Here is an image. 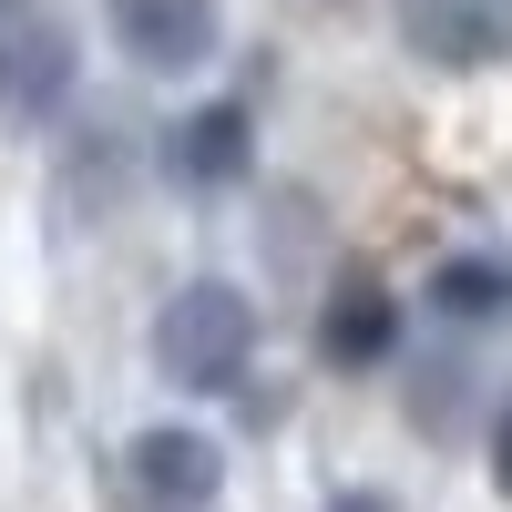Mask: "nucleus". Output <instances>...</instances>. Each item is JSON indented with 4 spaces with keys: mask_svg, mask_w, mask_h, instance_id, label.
<instances>
[{
    "mask_svg": "<svg viewBox=\"0 0 512 512\" xmlns=\"http://www.w3.org/2000/svg\"><path fill=\"white\" fill-rule=\"evenodd\" d=\"M246 359H256V297H246V287L185 277V287L154 308V369L175 379V390L216 400V390H236V379H246Z\"/></svg>",
    "mask_w": 512,
    "mask_h": 512,
    "instance_id": "nucleus-1",
    "label": "nucleus"
},
{
    "mask_svg": "<svg viewBox=\"0 0 512 512\" xmlns=\"http://www.w3.org/2000/svg\"><path fill=\"white\" fill-rule=\"evenodd\" d=\"M103 31H113V52L134 62L144 82H185V72L216 62L226 11H216V0H103Z\"/></svg>",
    "mask_w": 512,
    "mask_h": 512,
    "instance_id": "nucleus-2",
    "label": "nucleus"
},
{
    "mask_svg": "<svg viewBox=\"0 0 512 512\" xmlns=\"http://www.w3.org/2000/svg\"><path fill=\"white\" fill-rule=\"evenodd\" d=\"M82 82V41L72 21H41V11H11L0 21V123L31 134V123H52Z\"/></svg>",
    "mask_w": 512,
    "mask_h": 512,
    "instance_id": "nucleus-3",
    "label": "nucleus"
},
{
    "mask_svg": "<svg viewBox=\"0 0 512 512\" xmlns=\"http://www.w3.org/2000/svg\"><path fill=\"white\" fill-rule=\"evenodd\" d=\"M123 472H134V502H144V512H205V502L226 492V451H216V431L154 420V431H134Z\"/></svg>",
    "mask_w": 512,
    "mask_h": 512,
    "instance_id": "nucleus-4",
    "label": "nucleus"
},
{
    "mask_svg": "<svg viewBox=\"0 0 512 512\" xmlns=\"http://www.w3.org/2000/svg\"><path fill=\"white\" fill-rule=\"evenodd\" d=\"M400 41L431 72H482L512 62V0H400Z\"/></svg>",
    "mask_w": 512,
    "mask_h": 512,
    "instance_id": "nucleus-5",
    "label": "nucleus"
},
{
    "mask_svg": "<svg viewBox=\"0 0 512 512\" xmlns=\"http://www.w3.org/2000/svg\"><path fill=\"white\" fill-rule=\"evenodd\" d=\"M246 164H256V113L246 103H195L164 123V175L195 185V195H216V185H246Z\"/></svg>",
    "mask_w": 512,
    "mask_h": 512,
    "instance_id": "nucleus-6",
    "label": "nucleus"
},
{
    "mask_svg": "<svg viewBox=\"0 0 512 512\" xmlns=\"http://www.w3.org/2000/svg\"><path fill=\"white\" fill-rule=\"evenodd\" d=\"M390 349H400V297L379 277H338L328 308H318V359L328 369H379Z\"/></svg>",
    "mask_w": 512,
    "mask_h": 512,
    "instance_id": "nucleus-7",
    "label": "nucleus"
},
{
    "mask_svg": "<svg viewBox=\"0 0 512 512\" xmlns=\"http://www.w3.org/2000/svg\"><path fill=\"white\" fill-rule=\"evenodd\" d=\"M420 297H431L441 328H512V256L502 246H461V256L431 267Z\"/></svg>",
    "mask_w": 512,
    "mask_h": 512,
    "instance_id": "nucleus-8",
    "label": "nucleus"
},
{
    "mask_svg": "<svg viewBox=\"0 0 512 512\" xmlns=\"http://www.w3.org/2000/svg\"><path fill=\"white\" fill-rule=\"evenodd\" d=\"M461 379H472V369H461V359H441V369H431V390H410V420H420V431H451Z\"/></svg>",
    "mask_w": 512,
    "mask_h": 512,
    "instance_id": "nucleus-9",
    "label": "nucleus"
},
{
    "mask_svg": "<svg viewBox=\"0 0 512 512\" xmlns=\"http://www.w3.org/2000/svg\"><path fill=\"white\" fill-rule=\"evenodd\" d=\"M492 492H502V502H512V400H502V410H492Z\"/></svg>",
    "mask_w": 512,
    "mask_h": 512,
    "instance_id": "nucleus-10",
    "label": "nucleus"
},
{
    "mask_svg": "<svg viewBox=\"0 0 512 512\" xmlns=\"http://www.w3.org/2000/svg\"><path fill=\"white\" fill-rule=\"evenodd\" d=\"M328 512H400L390 492H328Z\"/></svg>",
    "mask_w": 512,
    "mask_h": 512,
    "instance_id": "nucleus-11",
    "label": "nucleus"
},
{
    "mask_svg": "<svg viewBox=\"0 0 512 512\" xmlns=\"http://www.w3.org/2000/svg\"><path fill=\"white\" fill-rule=\"evenodd\" d=\"M0 11H11V0H0Z\"/></svg>",
    "mask_w": 512,
    "mask_h": 512,
    "instance_id": "nucleus-12",
    "label": "nucleus"
}]
</instances>
